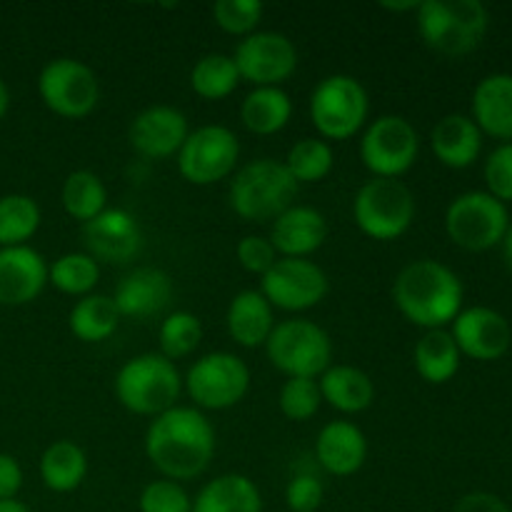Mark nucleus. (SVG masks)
<instances>
[{
	"label": "nucleus",
	"mask_w": 512,
	"mask_h": 512,
	"mask_svg": "<svg viewBox=\"0 0 512 512\" xmlns=\"http://www.w3.org/2000/svg\"><path fill=\"white\" fill-rule=\"evenodd\" d=\"M145 455L165 480H193L215 455V428L203 410L175 405L153 418L145 433Z\"/></svg>",
	"instance_id": "nucleus-1"
},
{
	"label": "nucleus",
	"mask_w": 512,
	"mask_h": 512,
	"mask_svg": "<svg viewBox=\"0 0 512 512\" xmlns=\"http://www.w3.org/2000/svg\"><path fill=\"white\" fill-rule=\"evenodd\" d=\"M463 283L458 273L438 260H413L393 283L395 308L408 323L423 330H443L463 310Z\"/></svg>",
	"instance_id": "nucleus-2"
},
{
	"label": "nucleus",
	"mask_w": 512,
	"mask_h": 512,
	"mask_svg": "<svg viewBox=\"0 0 512 512\" xmlns=\"http://www.w3.org/2000/svg\"><path fill=\"white\" fill-rule=\"evenodd\" d=\"M115 398L135 415H158L175 408L183 393V375L173 360L160 353H143L130 358L115 375Z\"/></svg>",
	"instance_id": "nucleus-3"
},
{
	"label": "nucleus",
	"mask_w": 512,
	"mask_h": 512,
	"mask_svg": "<svg viewBox=\"0 0 512 512\" xmlns=\"http://www.w3.org/2000/svg\"><path fill=\"white\" fill-rule=\"evenodd\" d=\"M300 185L283 165V160L260 158L243 165L230 180V208L248 223L275 220L295 205Z\"/></svg>",
	"instance_id": "nucleus-4"
},
{
	"label": "nucleus",
	"mask_w": 512,
	"mask_h": 512,
	"mask_svg": "<svg viewBox=\"0 0 512 512\" xmlns=\"http://www.w3.org/2000/svg\"><path fill=\"white\" fill-rule=\"evenodd\" d=\"M490 13L480 0H425L418 8V33L425 45L448 58L468 55L488 35Z\"/></svg>",
	"instance_id": "nucleus-5"
},
{
	"label": "nucleus",
	"mask_w": 512,
	"mask_h": 512,
	"mask_svg": "<svg viewBox=\"0 0 512 512\" xmlns=\"http://www.w3.org/2000/svg\"><path fill=\"white\" fill-rule=\"evenodd\" d=\"M310 123L320 138L350 140L365 128L370 115V98L355 75L335 73L320 80L310 95Z\"/></svg>",
	"instance_id": "nucleus-6"
},
{
	"label": "nucleus",
	"mask_w": 512,
	"mask_h": 512,
	"mask_svg": "<svg viewBox=\"0 0 512 512\" xmlns=\"http://www.w3.org/2000/svg\"><path fill=\"white\" fill-rule=\"evenodd\" d=\"M265 353L288 378H320L333 365V340L313 320L293 318L275 323Z\"/></svg>",
	"instance_id": "nucleus-7"
},
{
	"label": "nucleus",
	"mask_w": 512,
	"mask_h": 512,
	"mask_svg": "<svg viewBox=\"0 0 512 512\" xmlns=\"http://www.w3.org/2000/svg\"><path fill=\"white\" fill-rule=\"evenodd\" d=\"M353 218L360 233L390 243L403 238L415 220V195L403 180L373 178L353 200Z\"/></svg>",
	"instance_id": "nucleus-8"
},
{
	"label": "nucleus",
	"mask_w": 512,
	"mask_h": 512,
	"mask_svg": "<svg viewBox=\"0 0 512 512\" xmlns=\"http://www.w3.org/2000/svg\"><path fill=\"white\" fill-rule=\"evenodd\" d=\"M508 228V205L485 190L458 195L445 210V233L458 248L470 253H483L500 245Z\"/></svg>",
	"instance_id": "nucleus-9"
},
{
	"label": "nucleus",
	"mask_w": 512,
	"mask_h": 512,
	"mask_svg": "<svg viewBox=\"0 0 512 512\" xmlns=\"http://www.w3.org/2000/svg\"><path fill=\"white\" fill-rule=\"evenodd\" d=\"M183 388L198 410H228L248 395L250 368L235 353L215 350L190 365Z\"/></svg>",
	"instance_id": "nucleus-10"
},
{
	"label": "nucleus",
	"mask_w": 512,
	"mask_h": 512,
	"mask_svg": "<svg viewBox=\"0 0 512 512\" xmlns=\"http://www.w3.org/2000/svg\"><path fill=\"white\" fill-rule=\"evenodd\" d=\"M420 155V135L403 115H380L360 138V160L373 178H393L408 173Z\"/></svg>",
	"instance_id": "nucleus-11"
},
{
	"label": "nucleus",
	"mask_w": 512,
	"mask_h": 512,
	"mask_svg": "<svg viewBox=\"0 0 512 512\" xmlns=\"http://www.w3.org/2000/svg\"><path fill=\"white\" fill-rule=\"evenodd\" d=\"M40 100L50 113L80 120L98 108L100 83L90 65L75 58H55L38 75Z\"/></svg>",
	"instance_id": "nucleus-12"
},
{
	"label": "nucleus",
	"mask_w": 512,
	"mask_h": 512,
	"mask_svg": "<svg viewBox=\"0 0 512 512\" xmlns=\"http://www.w3.org/2000/svg\"><path fill=\"white\" fill-rule=\"evenodd\" d=\"M240 158V140L225 125H200L190 130L178 153V170L190 185H215L233 175Z\"/></svg>",
	"instance_id": "nucleus-13"
},
{
	"label": "nucleus",
	"mask_w": 512,
	"mask_h": 512,
	"mask_svg": "<svg viewBox=\"0 0 512 512\" xmlns=\"http://www.w3.org/2000/svg\"><path fill=\"white\" fill-rule=\"evenodd\" d=\"M328 275L308 258H278L273 268L260 278V293L273 310L303 313L315 308L328 295Z\"/></svg>",
	"instance_id": "nucleus-14"
},
{
	"label": "nucleus",
	"mask_w": 512,
	"mask_h": 512,
	"mask_svg": "<svg viewBox=\"0 0 512 512\" xmlns=\"http://www.w3.org/2000/svg\"><path fill=\"white\" fill-rule=\"evenodd\" d=\"M240 80L253 88H280L298 68L295 43L275 30H255L243 38L233 53Z\"/></svg>",
	"instance_id": "nucleus-15"
},
{
	"label": "nucleus",
	"mask_w": 512,
	"mask_h": 512,
	"mask_svg": "<svg viewBox=\"0 0 512 512\" xmlns=\"http://www.w3.org/2000/svg\"><path fill=\"white\" fill-rule=\"evenodd\" d=\"M450 325H453L450 335H453L460 355H468L480 363H493L510 350V323L498 310L485 308V305L465 308Z\"/></svg>",
	"instance_id": "nucleus-16"
},
{
	"label": "nucleus",
	"mask_w": 512,
	"mask_h": 512,
	"mask_svg": "<svg viewBox=\"0 0 512 512\" xmlns=\"http://www.w3.org/2000/svg\"><path fill=\"white\" fill-rule=\"evenodd\" d=\"M190 135L188 118L173 105H150L140 110L128 128V140L138 155L148 160H165L180 153Z\"/></svg>",
	"instance_id": "nucleus-17"
},
{
	"label": "nucleus",
	"mask_w": 512,
	"mask_h": 512,
	"mask_svg": "<svg viewBox=\"0 0 512 512\" xmlns=\"http://www.w3.org/2000/svg\"><path fill=\"white\" fill-rule=\"evenodd\" d=\"M83 238L88 255L98 263L125 265L143 248V230L123 208H105L98 218L83 225Z\"/></svg>",
	"instance_id": "nucleus-18"
},
{
	"label": "nucleus",
	"mask_w": 512,
	"mask_h": 512,
	"mask_svg": "<svg viewBox=\"0 0 512 512\" xmlns=\"http://www.w3.org/2000/svg\"><path fill=\"white\" fill-rule=\"evenodd\" d=\"M48 285V263L30 245L0 248V305L20 308L43 293Z\"/></svg>",
	"instance_id": "nucleus-19"
},
{
	"label": "nucleus",
	"mask_w": 512,
	"mask_h": 512,
	"mask_svg": "<svg viewBox=\"0 0 512 512\" xmlns=\"http://www.w3.org/2000/svg\"><path fill=\"white\" fill-rule=\"evenodd\" d=\"M173 300V280L165 270L135 268L118 283L113 295V303L118 308L120 318L150 320L163 313Z\"/></svg>",
	"instance_id": "nucleus-20"
},
{
	"label": "nucleus",
	"mask_w": 512,
	"mask_h": 512,
	"mask_svg": "<svg viewBox=\"0 0 512 512\" xmlns=\"http://www.w3.org/2000/svg\"><path fill=\"white\" fill-rule=\"evenodd\" d=\"M268 240L278 258H308L328 240V220L310 205H290L273 220Z\"/></svg>",
	"instance_id": "nucleus-21"
},
{
	"label": "nucleus",
	"mask_w": 512,
	"mask_h": 512,
	"mask_svg": "<svg viewBox=\"0 0 512 512\" xmlns=\"http://www.w3.org/2000/svg\"><path fill=\"white\" fill-rule=\"evenodd\" d=\"M315 458L325 473L335 478H350L368 460V438L350 420H333L318 433Z\"/></svg>",
	"instance_id": "nucleus-22"
},
{
	"label": "nucleus",
	"mask_w": 512,
	"mask_h": 512,
	"mask_svg": "<svg viewBox=\"0 0 512 512\" xmlns=\"http://www.w3.org/2000/svg\"><path fill=\"white\" fill-rule=\"evenodd\" d=\"M430 148L445 168L463 170L480 158L483 133L470 115L450 113L435 123L430 133Z\"/></svg>",
	"instance_id": "nucleus-23"
},
{
	"label": "nucleus",
	"mask_w": 512,
	"mask_h": 512,
	"mask_svg": "<svg viewBox=\"0 0 512 512\" xmlns=\"http://www.w3.org/2000/svg\"><path fill=\"white\" fill-rule=\"evenodd\" d=\"M470 118L483 135L512 143V73H493L475 85Z\"/></svg>",
	"instance_id": "nucleus-24"
},
{
	"label": "nucleus",
	"mask_w": 512,
	"mask_h": 512,
	"mask_svg": "<svg viewBox=\"0 0 512 512\" xmlns=\"http://www.w3.org/2000/svg\"><path fill=\"white\" fill-rule=\"evenodd\" d=\"M230 338L243 348H260L268 343L275 328V310L260 290H243L235 295L225 313Z\"/></svg>",
	"instance_id": "nucleus-25"
},
{
	"label": "nucleus",
	"mask_w": 512,
	"mask_h": 512,
	"mask_svg": "<svg viewBox=\"0 0 512 512\" xmlns=\"http://www.w3.org/2000/svg\"><path fill=\"white\" fill-rule=\"evenodd\" d=\"M323 403L343 415H355L375 403V385L365 370L355 365H330L318 378Z\"/></svg>",
	"instance_id": "nucleus-26"
},
{
	"label": "nucleus",
	"mask_w": 512,
	"mask_h": 512,
	"mask_svg": "<svg viewBox=\"0 0 512 512\" xmlns=\"http://www.w3.org/2000/svg\"><path fill=\"white\" fill-rule=\"evenodd\" d=\"M193 512H263V495L248 475L225 473L200 488Z\"/></svg>",
	"instance_id": "nucleus-27"
},
{
	"label": "nucleus",
	"mask_w": 512,
	"mask_h": 512,
	"mask_svg": "<svg viewBox=\"0 0 512 512\" xmlns=\"http://www.w3.org/2000/svg\"><path fill=\"white\" fill-rule=\"evenodd\" d=\"M458 345H455L450 330H425L423 338L415 343L413 363L420 378L430 385H445L458 375L460 370Z\"/></svg>",
	"instance_id": "nucleus-28"
},
{
	"label": "nucleus",
	"mask_w": 512,
	"mask_h": 512,
	"mask_svg": "<svg viewBox=\"0 0 512 512\" xmlns=\"http://www.w3.org/2000/svg\"><path fill=\"white\" fill-rule=\"evenodd\" d=\"M88 475V458L73 440H55L40 455V480L53 493H73Z\"/></svg>",
	"instance_id": "nucleus-29"
},
{
	"label": "nucleus",
	"mask_w": 512,
	"mask_h": 512,
	"mask_svg": "<svg viewBox=\"0 0 512 512\" xmlns=\"http://www.w3.org/2000/svg\"><path fill=\"white\" fill-rule=\"evenodd\" d=\"M293 118V100L283 88H253L240 105V120L253 135H275Z\"/></svg>",
	"instance_id": "nucleus-30"
},
{
	"label": "nucleus",
	"mask_w": 512,
	"mask_h": 512,
	"mask_svg": "<svg viewBox=\"0 0 512 512\" xmlns=\"http://www.w3.org/2000/svg\"><path fill=\"white\" fill-rule=\"evenodd\" d=\"M120 313L113 298L90 293L70 308L68 328L80 343H103L118 330Z\"/></svg>",
	"instance_id": "nucleus-31"
},
{
	"label": "nucleus",
	"mask_w": 512,
	"mask_h": 512,
	"mask_svg": "<svg viewBox=\"0 0 512 512\" xmlns=\"http://www.w3.org/2000/svg\"><path fill=\"white\" fill-rule=\"evenodd\" d=\"M60 200H63L65 213L85 225L108 208V190L93 170H75L65 178Z\"/></svg>",
	"instance_id": "nucleus-32"
},
{
	"label": "nucleus",
	"mask_w": 512,
	"mask_h": 512,
	"mask_svg": "<svg viewBox=\"0 0 512 512\" xmlns=\"http://www.w3.org/2000/svg\"><path fill=\"white\" fill-rule=\"evenodd\" d=\"M240 85L233 55L208 53L190 70V88L203 100H225Z\"/></svg>",
	"instance_id": "nucleus-33"
},
{
	"label": "nucleus",
	"mask_w": 512,
	"mask_h": 512,
	"mask_svg": "<svg viewBox=\"0 0 512 512\" xmlns=\"http://www.w3.org/2000/svg\"><path fill=\"white\" fill-rule=\"evenodd\" d=\"M40 205L30 195L10 193L0 198V248H18L40 228Z\"/></svg>",
	"instance_id": "nucleus-34"
},
{
	"label": "nucleus",
	"mask_w": 512,
	"mask_h": 512,
	"mask_svg": "<svg viewBox=\"0 0 512 512\" xmlns=\"http://www.w3.org/2000/svg\"><path fill=\"white\" fill-rule=\"evenodd\" d=\"M100 280V263L88 253H65L48 265V283L73 298H85Z\"/></svg>",
	"instance_id": "nucleus-35"
},
{
	"label": "nucleus",
	"mask_w": 512,
	"mask_h": 512,
	"mask_svg": "<svg viewBox=\"0 0 512 512\" xmlns=\"http://www.w3.org/2000/svg\"><path fill=\"white\" fill-rule=\"evenodd\" d=\"M288 173L295 183H320L330 175L335 165V155L330 143L323 138H303L288 150V158L283 160Z\"/></svg>",
	"instance_id": "nucleus-36"
},
{
	"label": "nucleus",
	"mask_w": 512,
	"mask_h": 512,
	"mask_svg": "<svg viewBox=\"0 0 512 512\" xmlns=\"http://www.w3.org/2000/svg\"><path fill=\"white\" fill-rule=\"evenodd\" d=\"M158 340L160 355L175 363V360L188 358L200 348V343H203V323H200L198 315L188 313V310H175L160 323Z\"/></svg>",
	"instance_id": "nucleus-37"
},
{
	"label": "nucleus",
	"mask_w": 512,
	"mask_h": 512,
	"mask_svg": "<svg viewBox=\"0 0 512 512\" xmlns=\"http://www.w3.org/2000/svg\"><path fill=\"white\" fill-rule=\"evenodd\" d=\"M280 413L293 423H308L323 405L318 378H288L278 395Z\"/></svg>",
	"instance_id": "nucleus-38"
},
{
	"label": "nucleus",
	"mask_w": 512,
	"mask_h": 512,
	"mask_svg": "<svg viewBox=\"0 0 512 512\" xmlns=\"http://www.w3.org/2000/svg\"><path fill=\"white\" fill-rule=\"evenodd\" d=\"M213 20L223 33L248 38L258 30L265 5L260 0H218L213 5Z\"/></svg>",
	"instance_id": "nucleus-39"
},
{
	"label": "nucleus",
	"mask_w": 512,
	"mask_h": 512,
	"mask_svg": "<svg viewBox=\"0 0 512 512\" xmlns=\"http://www.w3.org/2000/svg\"><path fill=\"white\" fill-rule=\"evenodd\" d=\"M140 512H193V498L175 480H153L138 498Z\"/></svg>",
	"instance_id": "nucleus-40"
},
{
	"label": "nucleus",
	"mask_w": 512,
	"mask_h": 512,
	"mask_svg": "<svg viewBox=\"0 0 512 512\" xmlns=\"http://www.w3.org/2000/svg\"><path fill=\"white\" fill-rule=\"evenodd\" d=\"M485 185L493 198L500 203H510L512 200V143H500L493 153L485 160Z\"/></svg>",
	"instance_id": "nucleus-41"
},
{
	"label": "nucleus",
	"mask_w": 512,
	"mask_h": 512,
	"mask_svg": "<svg viewBox=\"0 0 512 512\" xmlns=\"http://www.w3.org/2000/svg\"><path fill=\"white\" fill-rule=\"evenodd\" d=\"M325 500V485L318 475L298 473L285 488V505L290 512H318Z\"/></svg>",
	"instance_id": "nucleus-42"
},
{
	"label": "nucleus",
	"mask_w": 512,
	"mask_h": 512,
	"mask_svg": "<svg viewBox=\"0 0 512 512\" xmlns=\"http://www.w3.org/2000/svg\"><path fill=\"white\" fill-rule=\"evenodd\" d=\"M235 258L243 265V270L263 278L275 265L278 253H275L273 243L268 238H263V235H245L238 243V248H235Z\"/></svg>",
	"instance_id": "nucleus-43"
},
{
	"label": "nucleus",
	"mask_w": 512,
	"mask_h": 512,
	"mask_svg": "<svg viewBox=\"0 0 512 512\" xmlns=\"http://www.w3.org/2000/svg\"><path fill=\"white\" fill-rule=\"evenodd\" d=\"M23 488V468L8 453H0V500L18 498Z\"/></svg>",
	"instance_id": "nucleus-44"
},
{
	"label": "nucleus",
	"mask_w": 512,
	"mask_h": 512,
	"mask_svg": "<svg viewBox=\"0 0 512 512\" xmlns=\"http://www.w3.org/2000/svg\"><path fill=\"white\" fill-rule=\"evenodd\" d=\"M453 512H512V510L505 505V500L498 498V495L478 490V493L463 495V498L455 503Z\"/></svg>",
	"instance_id": "nucleus-45"
},
{
	"label": "nucleus",
	"mask_w": 512,
	"mask_h": 512,
	"mask_svg": "<svg viewBox=\"0 0 512 512\" xmlns=\"http://www.w3.org/2000/svg\"><path fill=\"white\" fill-rule=\"evenodd\" d=\"M503 260H505V265H508V270L512 273V223H510V228H508V233H505V238H503Z\"/></svg>",
	"instance_id": "nucleus-46"
},
{
	"label": "nucleus",
	"mask_w": 512,
	"mask_h": 512,
	"mask_svg": "<svg viewBox=\"0 0 512 512\" xmlns=\"http://www.w3.org/2000/svg\"><path fill=\"white\" fill-rule=\"evenodd\" d=\"M0 512H30V508L25 503H20L18 498H13V500H0Z\"/></svg>",
	"instance_id": "nucleus-47"
},
{
	"label": "nucleus",
	"mask_w": 512,
	"mask_h": 512,
	"mask_svg": "<svg viewBox=\"0 0 512 512\" xmlns=\"http://www.w3.org/2000/svg\"><path fill=\"white\" fill-rule=\"evenodd\" d=\"M385 10H393V13H405V10H415L418 13L420 3H415V0H408V3H383Z\"/></svg>",
	"instance_id": "nucleus-48"
},
{
	"label": "nucleus",
	"mask_w": 512,
	"mask_h": 512,
	"mask_svg": "<svg viewBox=\"0 0 512 512\" xmlns=\"http://www.w3.org/2000/svg\"><path fill=\"white\" fill-rule=\"evenodd\" d=\"M10 108V93H8V85H5V80L0 78V120L5 118V113H8Z\"/></svg>",
	"instance_id": "nucleus-49"
}]
</instances>
